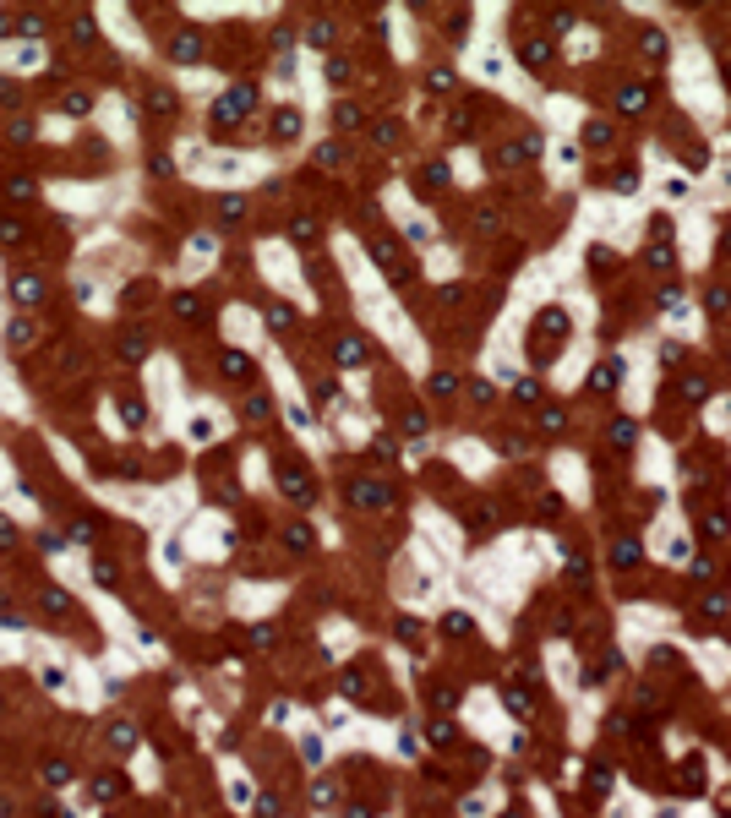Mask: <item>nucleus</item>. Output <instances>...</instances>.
Returning a JSON list of instances; mask_svg holds the SVG:
<instances>
[{"instance_id": "1", "label": "nucleus", "mask_w": 731, "mask_h": 818, "mask_svg": "<svg viewBox=\"0 0 731 818\" xmlns=\"http://www.w3.org/2000/svg\"><path fill=\"white\" fill-rule=\"evenodd\" d=\"M246 109H257V87H251V82H235L219 104H213V120H219V126H235Z\"/></svg>"}, {"instance_id": "2", "label": "nucleus", "mask_w": 731, "mask_h": 818, "mask_svg": "<svg viewBox=\"0 0 731 818\" xmlns=\"http://www.w3.org/2000/svg\"><path fill=\"white\" fill-rule=\"evenodd\" d=\"M350 502L355 508H393V491L382 480H350Z\"/></svg>"}, {"instance_id": "3", "label": "nucleus", "mask_w": 731, "mask_h": 818, "mask_svg": "<svg viewBox=\"0 0 731 818\" xmlns=\"http://www.w3.org/2000/svg\"><path fill=\"white\" fill-rule=\"evenodd\" d=\"M273 480H279V491H284V497H295V502H311V475H306L300 464L273 469Z\"/></svg>"}, {"instance_id": "4", "label": "nucleus", "mask_w": 731, "mask_h": 818, "mask_svg": "<svg viewBox=\"0 0 731 818\" xmlns=\"http://www.w3.org/2000/svg\"><path fill=\"white\" fill-rule=\"evenodd\" d=\"M518 61H524L529 72L551 66V39H524V44H518Z\"/></svg>"}, {"instance_id": "5", "label": "nucleus", "mask_w": 731, "mask_h": 818, "mask_svg": "<svg viewBox=\"0 0 731 818\" xmlns=\"http://www.w3.org/2000/svg\"><path fill=\"white\" fill-rule=\"evenodd\" d=\"M644 104H650V87H644V82H622V87H617V109H622V115H639Z\"/></svg>"}, {"instance_id": "6", "label": "nucleus", "mask_w": 731, "mask_h": 818, "mask_svg": "<svg viewBox=\"0 0 731 818\" xmlns=\"http://www.w3.org/2000/svg\"><path fill=\"white\" fill-rule=\"evenodd\" d=\"M11 300H22V305L44 300V279H39V273H17V279H11Z\"/></svg>"}, {"instance_id": "7", "label": "nucleus", "mask_w": 731, "mask_h": 818, "mask_svg": "<svg viewBox=\"0 0 731 818\" xmlns=\"http://www.w3.org/2000/svg\"><path fill=\"white\" fill-rule=\"evenodd\" d=\"M175 316H180V322H208V305H202V295L180 290V295H175Z\"/></svg>"}, {"instance_id": "8", "label": "nucleus", "mask_w": 731, "mask_h": 818, "mask_svg": "<svg viewBox=\"0 0 731 818\" xmlns=\"http://www.w3.org/2000/svg\"><path fill=\"white\" fill-rule=\"evenodd\" d=\"M540 333H551V344H557V338H562V333H568V316H562V311H557V305H546V311H540V316H535V338H540Z\"/></svg>"}, {"instance_id": "9", "label": "nucleus", "mask_w": 731, "mask_h": 818, "mask_svg": "<svg viewBox=\"0 0 731 818\" xmlns=\"http://www.w3.org/2000/svg\"><path fill=\"white\" fill-rule=\"evenodd\" d=\"M142 355H147V333H142V327H126V333H120V360L137 366Z\"/></svg>"}, {"instance_id": "10", "label": "nucleus", "mask_w": 731, "mask_h": 818, "mask_svg": "<svg viewBox=\"0 0 731 818\" xmlns=\"http://www.w3.org/2000/svg\"><path fill=\"white\" fill-rule=\"evenodd\" d=\"M366 355H371V349H366L361 338H339V344H333V360H339V366H366Z\"/></svg>"}, {"instance_id": "11", "label": "nucleus", "mask_w": 731, "mask_h": 818, "mask_svg": "<svg viewBox=\"0 0 731 818\" xmlns=\"http://www.w3.org/2000/svg\"><path fill=\"white\" fill-rule=\"evenodd\" d=\"M300 137V109H279L273 115V142H295Z\"/></svg>"}, {"instance_id": "12", "label": "nucleus", "mask_w": 731, "mask_h": 818, "mask_svg": "<svg viewBox=\"0 0 731 818\" xmlns=\"http://www.w3.org/2000/svg\"><path fill=\"white\" fill-rule=\"evenodd\" d=\"M633 442H639V420H628V415H622V420H611V447H617V453H628Z\"/></svg>"}, {"instance_id": "13", "label": "nucleus", "mask_w": 731, "mask_h": 818, "mask_svg": "<svg viewBox=\"0 0 731 818\" xmlns=\"http://www.w3.org/2000/svg\"><path fill=\"white\" fill-rule=\"evenodd\" d=\"M109 747H115V753H131V747H137V726H131V720H109Z\"/></svg>"}, {"instance_id": "14", "label": "nucleus", "mask_w": 731, "mask_h": 818, "mask_svg": "<svg viewBox=\"0 0 731 818\" xmlns=\"http://www.w3.org/2000/svg\"><path fill=\"white\" fill-rule=\"evenodd\" d=\"M639 557H644V546H639V540H633V535H628V540H617V546H611V562H617V568H639Z\"/></svg>"}, {"instance_id": "15", "label": "nucleus", "mask_w": 731, "mask_h": 818, "mask_svg": "<svg viewBox=\"0 0 731 818\" xmlns=\"http://www.w3.org/2000/svg\"><path fill=\"white\" fill-rule=\"evenodd\" d=\"M142 104L153 109V115H164V120L175 115V93H169V87H147V93H142Z\"/></svg>"}, {"instance_id": "16", "label": "nucleus", "mask_w": 731, "mask_h": 818, "mask_svg": "<svg viewBox=\"0 0 731 818\" xmlns=\"http://www.w3.org/2000/svg\"><path fill=\"white\" fill-rule=\"evenodd\" d=\"M617 376H622V366H617V360H606V366H595L589 387H595V393H611V387H617Z\"/></svg>"}, {"instance_id": "17", "label": "nucleus", "mask_w": 731, "mask_h": 818, "mask_svg": "<svg viewBox=\"0 0 731 818\" xmlns=\"http://www.w3.org/2000/svg\"><path fill=\"white\" fill-rule=\"evenodd\" d=\"M169 55H175V61H197V55H202V39H197V33H180V39L169 44Z\"/></svg>"}, {"instance_id": "18", "label": "nucleus", "mask_w": 731, "mask_h": 818, "mask_svg": "<svg viewBox=\"0 0 731 818\" xmlns=\"http://www.w3.org/2000/svg\"><path fill=\"white\" fill-rule=\"evenodd\" d=\"M442 633H447V638H469V633H475V622H469L464 611H447V616H442Z\"/></svg>"}, {"instance_id": "19", "label": "nucleus", "mask_w": 731, "mask_h": 818, "mask_svg": "<svg viewBox=\"0 0 731 818\" xmlns=\"http://www.w3.org/2000/svg\"><path fill=\"white\" fill-rule=\"evenodd\" d=\"M219 372H224V376H251V360H246L240 349H224V355H219Z\"/></svg>"}, {"instance_id": "20", "label": "nucleus", "mask_w": 731, "mask_h": 818, "mask_svg": "<svg viewBox=\"0 0 731 818\" xmlns=\"http://www.w3.org/2000/svg\"><path fill=\"white\" fill-rule=\"evenodd\" d=\"M502 704H508V709L518 715V720H529V715H535V704H529V693H518V687H502Z\"/></svg>"}, {"instance_id": "21", "label": "nucleus", "mask_w": 731, "mask_h": 818, "mask_svg": "<svg viewBox=\"0 0 731 818\" xmlns=\"http://www.w3.org/2000/svg\"><path fill=\"white\" fill-rule=\"evenodd\" d=\"M644 262H650L655 273H666V268H677V251H671V246H660V240H655V246L644 251Z\"/></svg>"}, {"instance_id": "22", "label": "nucleus", "mask_w": 731, "mask_h": 818, "mask_svg": "<svg viewBox=\"0 0 731 818\" xmlns=\"http://www.w3.org/2000/svg\"><path fill=\"white\" fill-rule=\"evenodd\" d=\"M426 737H432V742H437V747H447V742H458V731H453V720H447V715H437V720H432V726H426Z\"/></svg>"}, {"instance_id": "23", "label": "nucleus", "mask_w": 731, "mask_h": 818, "mask_svg": "<svg viewBox=\"0 0 731 818\" xmlns=\"http://www.w3.org/2000/svg\"><path fill=\"white\" fill-rule=\"evenodd\" d=\"M306 44H311V50H328V44H333V22H328V17L311 22V28H306Z\"/></svg>"}, {"instance_id": "24", "label": "nucleus", "mask_w": 731, "mask_h": 818, "mask_svg": "<svg viewBox=\"0 0 731 818\" xmlns=\"http://www.w3.org/2000/svg\"><path fill=\"white\" fill-rule=\"evenodd\" d=\"M219 219L224 224H240V219H246V197H219Z\"/></svg>"}, {"instance_id": "25", "label": "nucleus", "mask_w": 731, "mask_h": 818, "mask_svg": "<svg viewBox=\"0 0 731 818\" xmlns=\"http://www.w3.org/2000/svg\"><path fill=\"white\" fill-rule=\"evenodd\" d=\"M33 191H39V186H33V175H6V197H22V202H28Z\"/></svg>"}, {"instance_id": "26", "label": "nucleus", "mask_w": 731, "mask_h": 818, "mask_svg": "<svg viewBox=\"0 0 731 818\" xmlns=\"http://www.w3.org/2000/svg\"><path fill=\"white\" fill-rule=\"evenodd\" d=\"M6 344H11V349H28V344H33V322H11V327H6Z\"/></svg>"}, {"instance_id": "27", "label": "nucleus", "mask_w": 731, "mask_h": 818, "mask_svg": "<svg viewBox=\"0 0 731 818\" xmlns=\"http://www.w3.org/2000/svg\"><path fill=\"white\" fill-rule=\"evenodd\" d=\"M66 780H72V764L66 758H50L44 764V786H66Z\"/></svg>"}, {"instance_id": "28", "label": "nucleus", "mask_w": 731, "mask_h": 818, "mask_svg": "<svg viewBox=\"0 0 731 818\" xmlns=\"http://www.w3.org/2000/svg\"><path fill=\"white\" fill-rule=\"evenodd\" d=\"M120 791H126V780H115V775H98V780H93V797H98V802H109V797H120Z\"/></svg>"}, {"instance_id": "29", "label": "nucleus", "mask_w": 731, "mask_h": 818, "mask_svg": "<svg viewBox=\"0 0 731 818\" xmlns=\"http://www.w3.org/2000/svg\"><path fill=\"white\" fill-rule=\"evenodd\" d=\"M371 142H377V148H393V142H399V126H393V120H377V126H371Z\"/></svg>"}, {"instance_id": "30", "label": "nucleus", "mask_w": 731, "mask_h": 818, "mask_svg": "<svg viewBox=\"0 0 731 818\" xmlns=\"http://www.w3.org/2000/svg\"><path fill=\"white\" fill-rule=\"evenodd\" d=\"M311 802H317V808H333V802H339V786H333V780H317V786H311Z\"/></svg>"}, {"instance_id": "31", "label": "nucleus", "mask_w": 731, "mask_h": 818, "mask_svg": "<svg viewBox=\"0 0 731 818\" xmlns=\"http://www.w3.org/2000/svg\"><path fill=\"white\" fill-rule=\"evenodd\" d=\"M284 546H290V551H311V529H306V524L284 529Z\"/></svg>"}, {"instance_id": "32", "label": "nucleus", "mask_w": 731, "mask_h": 818, "mask_svg": "<svg viewBox=\"0 0 731 818\" xmlns=\"http://www.w3.org/2000/svg\"><path fill=\"white\" fill-rule=\"evenodd\" d=\"M432 709H437V715L458 709V687H437V693H432Z\"/></svg>"}, {"instance_id": "33", "label": "nucleus", "mask_w": 731, "mask_h": 818, "mask_svg": "<svg viewBox=\"0 0 731 818\" xmlns=\"http://www.w3.org/2000/svg\"><path fill=\"white\" fill-rule=\"evenodd\" d=\"M513 398H518V404H540V382H535V376H524V382L513 387Z\"/></svg>"}, {"instance_id": "34", "label": "nucleus", "mask_w": 731, "mask_h": 818, "mask_svg": "<svg viewBox=\"0 0 731 818\" xmlns=\"http://www.w3.org/2000/svg\"><path fill=\"white\" fill-rule=\"evenodd\" d=\"M704 393H710V387H704V376H682V398H688V404H699Z\"/></svg>"}, {"instance_id": "35", "label": "nucleus", "mask_w": 731, "mask_h": 818, "mask_svg": "<svg viewBox=\"0 0 731 818\" xmlns=\"http://www.w3.org/2000/svg\"><path fill=\"white\" fill-rule=\"evenodd\" d=\"M568 426V415L557 409V404H546V415H540V431H562Z\"/></svg>"}, {"instance_id": "36", "label": "nucleus", "mask_w": 731, "mask_h": 818, "mask_svg": "<svg viewBox=\"0 0 731 818\" xmlns=\"http://www.w3.org/2000/svg\"><path fill=\"white\" fill-rule=\"evenodd\" d=\"M584 142H589V148H606V142H611V126H606V120H595V126L584 131Z\"/></svg>"}, {"instance_id": "37", "label": "nucleus", "mask_w": 731, "mask_h": 818, "mask_svg": "<svg viewBox=\"0 0 731 818\" xmlns=\"http://www.w3.org/2000/svg\"><path fill=\"white\" fill-rule=\"evenodd\" d=\"M120 415H126V426H147V409L137 404V398H126V404H120Z\"/></svg>"}, {"instance_id": "38", "label": "nucleus", "mask_w": 731, "mask_h": 818, "mask_svg": "<svg viewBox=\"0 0 731 818\" xmlns=\"http://www.w3.org/2000/svg\"><path fill=\"white\" fill-rule=\"evenodd\" d=\"M453 387H458V376H453V372H437V376H432V393H437V398H447Z\"/></svg>"}, {"instance_id": "39", "label": "nucleus", "mask_w": 731, "mask_h": 818, "mask_svg": "<svg viewBox=\"0 0 731 818\" xmlns=\"http://www.w3.org/2000/svg\"><path fill=\"white\" fill-rule=\"evenodd\" d=\"M333 120L350 131V126H361V109H355V104H339V109H333Z\"/></svg>"}, {"instance_id": "40", "label": "nucleus", "mask_w": 731, "mask_h": 818, "mask_svg": "<svg viewBox=\"0 0 731 818\" xmlns=\"http://www.w3.org/2000/svg\"><path fill=\"white\" fill-rule=\"evenodd\" d=\"M606 786H611V769H606V764H595V769H589V791H595V797H600V791H606Z\"/></svg>"}, {"instance_id": "41", "label": "nucleus", "mask_w": 731, "mask_h": 818, "mask_svg": "<svg viewBox=\"0 0 731 818\" xmlns=\"http://www.w3.org/2000/svg\"><path fill=\"white\" fill-rule=\"evenodd\" d=\"M644 55H650V61H660V55H666V39H660L655 28H650V33H644Z\"/></svg>"}, {"instance_id": "42", "label": "nucleus", "mask_w": 731, "mask_h": 818, "mask_svg": "<svg viewBox=\"0 0 731 818\" xmlns=\"http://www.w3.org/2000/svg\"><path fill=\"white\" fill-rule=\"evenodd\" d=\"M317 164H344V148H339V142H322V148H317Z\"/></svg>"}, {"instance_id": "43", "label": "nucleus", "mask_w": 731, "mask_h": 818, "mask_svg": "<svg viewBox=\"0 0 731 818\" xmlns=\"http://www.w3.org/2000/svg\"><path fill=\"white\" fill-rule=\"evenodd\" d=\"M726 529H731V519H726V513H710V519H704V535H715V540H721Z\"/></svg>"}, {"instance_id": "44", "label": "nucleus", "mask_w": 731, "mask_h": 818, "mask_svg": "<svg viewBox=\"0 0 731 818\" xmlns=\"http://www.w3.org/2000/svg\"><path fill=\"white\" fill-rule=\"evenodd\" d=\"M611 186H617V191H633V186H639V169H617Z\"/></svg>"}, {"instance_id": "45", "label": "nucleus", "mask_w": 731, "mask_h": 818, "mask_svg": "<svg viewBox=\"0 0 731 818\" xmlns=\"http://www.w3.org/2000/svg\"><path fill=\"white\" fill-rule=\"evenodd\" d=\"M404 431L421 437V431H426V415H421V409H404Z\"/></svg>"}, {"instance_id": "46", "label": "nucleus", "mask_w": 731, "mask_h": 818, "mask_svg": "<svg viewBox=\"0 0 731 818\" xmlns=\"http://www.w3.org/2000/svg\"><path fill=\"white\" fill-rule=\"evenodd\" d=\"M426 87H432V93H447V87H453V72H442V66H437V72L426 76Z\"/></svg>"}, {"instance_id": "47", "label": "nucleus", "mask_w": 731, "mask_h": 818, "mask_svg": "<svg viewBox=\"0 0 731 818\" xmlns=\"http://www.w3.org/2000/svg\"><path fill=\"white\" fill-rule=\"evenodd\" d=\"M268 322H273V327H290L295 311H290V305H268Z\"/></svg>"}, {"instance_id": "48", "label": "nucleus", "mask_w": 731, "mask_h": 818, "mask_svg": "<svg viewBox=\"0 0 731 818\" xmlns=\"http://www.w3.org/2000/svg\"><path fill=\"white\" fill-rule=\"evenodd\" d=\"M0 240H6V246H17V240H22V224H17V219H0Z\"/></svg>"}, {"instance_id": "49", "label": "nucleus", "mask_w": 731, "mask_h": 818, "mask_svg": "<svg viewBox=\"0 0 731 818\" xmlns=\"http://www.w3.org/2000/svg\"><path fill=\"white\" fill-rule=\"evenodd\" d=\"M328 82L344 87V82H350V61H328Z\"/></svg>"}, {"instance_id": "50", "label": "nucleus", "mask_w": 731, "mask_h": 818, "mask_svg": "<svg viewBox=\"0 0 731 818\" xmlns=\"http://www.w3.org/2000/svg\"><path fill=\"white\" fill-rule=\"evenodd\" d=\"M44 611L61 616V611H66V595H61V590H44Z\"/></svg>"}, {"instance_id": "51", "label": "nucleus", "mask_w": 731, "mask_h": 818, "mask_svg": "<svg viewBox=\"0 0 731 818\" xmlns=\"http://www.w3.org/2000/svg\"><path fill=\"white\" fill-rule=\"evenodd\" d=\"M426 186H432V191L447 186V164H432V169H426Z\"/></svg>"}, {"instance_id": "52", "label": "nucleus", "mask_w": 731, "mask_h": 818, "mask_svg": "<svg viewBox=\"0 0 731 818\" xmlns=\"http://www.w3.org/2000/svg\"><path fill=\"white\" fill-rule=\"evenodd\" d=\"M497 224H502V219H497V213H491V208H480V213H475V229H480V235H491V229H497Z\"/></svg>"}, {"instance_id": "53", "label": "nucleus", "mask_w": 731, "mask_h": 818, "mask_svg": "<svg viewBox=\"0 0 731 818\" xmlns=\"http://www.w3.org/2000/svg\"><path fill=\"white\" fill-rule=\"evenodd\" d=\"M147 295H153V284H142V279H137V284H131V290H126V305H142Z\"/></svg>"}, {"instance_id": "54", "label": "nucleus", "mask_w": 731, "mask_h": 818, "mask_svg": "<svg viewBox=\"0 0 731 818\" xmlns=\"http://www.w3.org/2000/svg\"><path fill=\"white\" fill-rule=\"evenodd\" d=\"M704 305H710V311H726V305H731V290H710V295H704Z\"/></svg>"}, {"instance_id": "55", "label": "nucleus", "mask_w": 731, "mask_h": 818, "mask_svg": "<svg viewBox=\"0 0 731 818\" xmlns=\"http://www.w3.org/2000/svg\"><path fill=\"white\" fill-rule=\"evenodd\" d=\"M469 398H475V404H491V398H497V387H491V382H475V387H469Z\"/></svg>"}, {"instance_id": "56", "label": "nucleus", "mask_w": 731, "mask_h": 818, "mask_svg": "<svg viewBox=\"0 0 731 818\" xmlns=\"http://www.w3.org/2000/svg\"><path fill=\"white\" fill-rule=\"evenodd\" d=\"M76 44H93V17H76V33H72Z\"/></svg>"}, {"instance_id": "57", "label": "nucleus", "mask_w": 731, "mask_h": 818, "mask_svg": "<svg viewBox=\"0 0 731 818\" xmlns=\"http://www.w3.org/2000/svg\"><path fill=\"white\" fill-rule=\"evenodd\" d=\"M66 115H87V93H66Z\"/></svg>"}, {"instance_id": "58", "label": "nucleus", "mask_w": 731, "mask_h": 818, "mask_svg": "<svg viewBox=\"0 0 731 818\" xmlns=\"http://www.w3.org/2000/svg\"><path fill=\"white\" fill-rule=\"evenodd\" d=\"M311 235H317V219H306V213H300V219H295V240H311Z\"/></svg>"}, {"instance_id": "59", "label": "nucleus", "mask_w": 731, "mask_h": 818, "mask_svg": "<svg viewBox=\"0 0 731 818\" xmlns=\"http://www.w3.org/2000/svg\"><path fill=\"white\" fill-rule=\"evenodd\" d=\"M147 169H153V175H158V180H164V175H169V169H175V164H169V158H164V153H153V158H147Z\"/></svg>"}, {"instance_id": "60", "label": "nucleus", "mask_w": 731, "mask_h": 818, "mask_svg": "<svg viewBox=\"0 0 731 818\" xmlns=\"http://www.w3.org/2000/svg\"><path fill=\"white\" fill-rule=\"evenodd\" d=\"M17 546V529H11V519H0V551H11Z\"/></svg>"}, {"instance_id": "61", "label": "nucleus", "mask_w": 731, "mask_h": 818, "mask_svg": "<svg viewBox=\"0 0 731 818\" xmlns=\"http://www.w3.org/2000/svg\"><path fill=\"white\" fill-rule=\"evenodd\" d=\"M344 818H371V813H366V808H350V813H344Z\"/></svg>"}, {"instance_id": "62", "label": "nucleus", "mask_w": 731, "mask_h": 818, "mask_svg": "<svg viewBox=\"0 0 731 818\" xmlns=\"http://www.w3.org/2000/svg\"><path fill=\"white\" fill-rule=\"evenodd\" d=\"M726 257H731V229H726Z\"/></svg>"}, {"instance_id": "63", "label": "nucleus", "mask_w": 731, "mask_h": 818, "mask_svg": "<svg viewBox=\"0 0 731 818\" xmlns=\"http://www.w3.org/2000/svg\"><path fill=\"white\" fill-rule=\"evenodd\" d=\"M508 818H524V813H518V808H513V813H508Z\"/></svg>"}]
</instances>
